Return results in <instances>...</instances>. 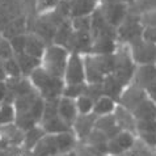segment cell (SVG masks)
<instances>
[{
    "mask_svg": "<svg viewBox=\"0 0 156 156\" xmlns=\"http://www.w3.org/2000/svg\"><path fill=\"white\" fill-rule=\"evenodd\" d=\"M85 87H87V83H84V84H64L62 96H66L70 98H77L79 96L85 93Z\"/></svg>",
    "mask_w": 156,
    "mask_h": 156,
    "instance_id": "cell-24",
    "label": "cell"
},
{
    "mask_svg": "<svg viewBox=\"0 0 156 156\" xmlns=\"http://www.w3.org/2000/svg\"><path fill=\"white\" fill-rule=\"evenodd\" d=\"M15 58L17 59V62H19V64H20L23 75H30L37 67L41 66V59L34 58V57H32V55H28L27 53L16 54Z\"/></svg>",
    "mask_w": 156,
    "mask_h": 156,
    "instance_id": "cell-17",
    "label": "cell"
},
{
    "mask_svg": "<svg viewBox=\"0 0 156 156\" xmlns=\"http://www.w3.org/2000/svg\"><path fill=\"white\" fill-rule=\"evenodd\" d=\"M101 15L110 27H119L126 19V5L121 0H108Z\"/></svg>",
    "mask_w": 156,
    "mask_h": 156,
    "instance_id": "cell-5",
    "label": "cell"
},
{
    "mask_svg": "<svg viewBox=\"0 0 156 156\" xmlns=\"http://www.w3.org/2000/svg\"><path fill=\"white\" fill-rule=\"evenodd\" d=\"M8 84L5 81H0V104H3L7 98V94H8Z\"/></svg>",
    "mask_w": 156,
    "mask_h": 156,
    "instance_id": "cell-30",
    "label": "cell"
},
{
    "mask_svg": "<svg viewBox=\"0 0 156 156\" xmlns=\"http://www.w3.org/2000/svg\"><path fill=\"white\" fill-rule=\"evenodd\" d=\"M29 80L32 83V85L34 87V89L37 90L38 94L45 101L58 100L63 93V88H64L63 79L50 75L41 66L37 67L36 70L30 73Z\"/></svg>",
    "mask_w": 156,
    "mask_h": 156,
    "instance_id": "cell-1",
    "label": "cell"
},
{
    "mask_svg": "<svg viewBox=\"0 0 156 156\" xmlns=\"http://www.w3.org/2000/svg\"><path fill=\"white\" fill-rule=\"evenodd\" d=\"M12 57H15V53L12 50L11 42L0 37V60L3 62V60L9 59Z\"/></svg>",
    "mask_w": 156,
    "mask_h": 156,
    "instance_id": "cell-27",
    "label": "cell"
},
{
    "mask_svg": "<svg viewBox=\"0 0 156 156\" xmlns=\"http://www.w3.org/2000/svg\"><path fill=\"white\" fill-rule=\"evenodd\" d=\"M134 118L138 119H156V102L146 97L131 110Z\"/></svg>",
    "mask_w": 156,
    "mask_h": 156,
    "instance_id": "cell-12",
    "label": "cell"
},
{
    "mask_svg": "<svg viewBox=\"0 0 156 156\" xmlns=\"http://www.w3.org/2000/svg\"><path fill=\"white\" fill-rule=\"evenodd\" d=\"M135 131L139 133H156V119H138Z\"/></svg>",
    "mask_w": 156,
    "mask_h": 156,
    "instance_id": "cell-25",
    "label": "cell"
},
{
    "mask_svg": "<svg viewBox=\"0 0 156 156\" xmlns=\"http://www.w3.org/2000/svg\"><path fill=\"white\" fill-rule=\"evenodd\" d=\"M144 90H146L147 96H148L151 100H154V101L156 102V81H154L152 84H150Z\"/></svg>",
    "mask_w": 156,
    "mask_h": 156,
    "instance_id": "cell-31",
    "label": "cell"
},
{
    "mask_svg": "<svg viewBox=\"0 0 156 156\" xmlns=\"http://www.w3.org/2000/svg\"><path fill=\"white\" fill-rule=\"evenodd\" d=\"M129 49L135 66L156 64V43L147 42L143 38H138V40L130 42Z\"/></svg>",
    "mask_w": 156,
    "mask_h": 156,
    "instance_id": "cell-3",
    "label": "cell"
},
{
    "mask_svg": "<svg viewBox=\"0 0 156 156\" xmlns=\"http://www.w3.org/2000/svg\"><path fill=\"white\" fill-rule=\"evenodd\" d=\"M94 0H72L70 5V13L72 17L89 16L94 11Z\"/></svg>",
    "mask_w": 156,
    "mask_h": 156,
    "instance_id": "cell-16",
    "label": "cell"
},
{
    "mask_svg": "<svg viewBox=\"0 0 156 156\" xmlns=\"http://www.w3.org/2000/svg\"><path fill=\"white\" fill-rule=\"evenodd\" d=\"M68 57L70 53L66 47L54 43L45 49V53L41 58V67L50 75L63 79Z\"/></svg>",
    "mask_w": 156,
    "mask_h": 156,
    "instance_id": "cell-2",
    "label": "cell"
},
{
    "mask_svg": "<svg viewBox=\"0 0 156 156\" xmlns=\"http://www.w3.org/2000/svg\"><path fill=\"white\" fill-rule=\"evenodd\" d=\"M3 67H4V71H5L7 79H17V77L23 76L20 64L15 57L3 60Z\"/></svg>",
    "mask_w": 156,
    "mask_h": 156,
    "instance_id": "cell-22",
    "label": "cell"
},
{
    "mask_svg": "<svg viewBox=\"0 0 156 156\" xmlns=\"http://www.w3.org/2000/svg\"><path fill=\"white\" fill-rule=\"evenodd\" d=\"M117 105H118V104L115 102L114 98L106 96V94H102V96H100L97 100H94V105H93L92 113L96 117L113 114Z\"/></svg>",
    "mask_w": 156,
    "mask_h": 156,
    "instance_id": "cell-14",
    "label": "cell"
},
{
    "mask_svg": "<svg viewBox=\"0 0 156 156\" xmlns=\"http://www.w3.org/2000/svg\"><path fill=\"white\" fill-rule=\"evenodd\" d=\"M142 23L146 25V27H152L156 28V11H152L150 13H147L143 16Z\"/></svg>",
    "mask_w": 156,
    "mask_h": 156,
    "instance_id": "cell-29",
    "label": "cell"
},
{
    "mask_svg": "<svg viewBox=\"0 0 156 156\" xmlns=\"http://www.w3.org/2000/svg\"><path fill=\"white\" fill-rule=\"evenodd\" d=\"M11 46H12V50H13L15 55L16 54H20V53H24L25 51V46H27V36H15L12 37L11 40Z\"/></svg>",
    "mask_w": 156,
    "mask_h": 156,
    "instance_id": "cell-26",
    "label": "cell"
},
{
    "mask_svg": "<svg viewBox=\"0 0 156 156\" xmlns=\"http://www.w3.org/2000/svg\"><path fill=\"white\" fill-rule=\"evenodd\" d=\"M54 156H77V154L73 150L71 151H67V152H62V154H57V155H54Z\"/></svg>",
    "mask_w": 156,
    "mask_h": 156,
    "instance_id": "cell-33",
    "label": "cell"
},
{
    "mask_svg": "<svg viewBox=\"0 0 156 156\" xmlns=\"http://www.w3.org/2000/svg\"><path fill=\"white\" fill-rule=\"evenodd\" d=\"M33 156H54L58 154L54 134H45L32 150Z\"/></svg>",
    "mask_w": 156,
    "mask_h": 156,
    "instance_id": "cell-10",
    "label": "cell"
},
{
    "mask_svg": "<svg viewBox=\"0 0 156 156\" xmlns=\"http://www.w3.org/2000/svg\"><path fill=\"white\" fill-rule=\"evenodd\" d=\"M146 97H148L146 93V90L143 88H140V87H138L136 84L127 87V88L125 87L123 92L121 93V96H119V98H121L119 105H122L123 108H126L127 110L131 112L134 108H135L140 101H143Z\"/></svg>",
    "mask_w": 156,
    "mask_h": 156,
    "instance_id": "cell-7",
    "label": "cell"
},
{
    "mask_svg": "<svg viewBox=\"0 0 156 156\" xmlns=\"http://www.w3.org/2000/svg\"><path fill=\"white\" fill-rule=\"evenodd\" d=\"M113 138L123 151H129L131 147H134V144H135V134L131 133V131H127V130H121V131Z\"/></svg>",
    "mask_w": 156,
    "mask_h": 156,
    "instance_id": "cell-21",
    "label": "cell"
},
{
    "mask_svg": "<svg viewBox=\"0 0 156 156\" xmlns=\"http://www.w3.org/2000/svg\"><path fill=\"white\" fill-rule=\"evenodd\" d=\"M94 129L102 131L105 135L109 138L115 136L117 134L121 131L119 126L115 122L114 114H108V115H101L96 118V122H94Z\"/></svg>",
    "mask_w": 156,
    "mask_h": 156,
    "instance_id": "cell-13",
    "label": "cell"
},
{
    "mask_svg": "<svg viewBox=\"0 0 156 156\" xmlns=\"http://www.w3.org/2000/svg\"><path fill=\"white\" fill-rule=\"evenodd\" d=\"M57 110H58V114H59L60 118H62V121L71 129L73 122H75V119L77 118V115H79V113H77L75 98L60 96L58 98Z\"/></svg>",
    "mask_w": 156,
    "mask_h": 156,
    "instance_id": "cell-6",
    "label": "cell"
},
{
    "mask_svg": "<svg viewBox=\"0 0 156 156\" xmlns=\"http://www.w3.org/2000/svg\"><path fill=\"white\" fill-rule=\"evenodd\" d=\"M133 79L135 84L140 88L146 89L150 84L156 81V64H140L135 67Z\"/></svg>",
    "mask_w": 156,
    "mask_h": 156,
    "instance_id": "cell-9",
    "label": "cell"
},
{
    "mask_svg": "<svg viewBox=\"0 0 156 156\" xmlns=\"http://www.w3.org/2000/svg\"><path fill=\"white\" fill-rule=\"evenodd\" d=\"M64 84H84L85 83V68L84 57L80 53H70L66 70L63 76Z\"/></svg>",
    "mask_w": 156,
    "mask_h": 156,
    "instance_id": "cell-4",
    "label": "cell"
},
{
    "mask_svg": "<svg viewBox=\"0 0 156 156\" xmlns=\"http://www.w3.org/2000/svg\"><path fill=\"white\" fill-rule=\"evenodd\" d=\"M97 117L93 113L90 114H79L77 118L73 122L71 130L73 131L76 138L79 139H84L92 133V130L94 129V122H96Z\"/></svg>",
    "mask_w": 156,
    "mask_h": 156,
    "instance_id": "cell-8",
    "label": "cell"
},
{
    "mask_svg": "<svg viewBox=\"0 0 156 156\" xmlns=\"http://www.w3.org/2000/svg\"><path fill=\"white\" fill-rule=\"evenodd\" d=\"M54 138H55V143H57L58 154L67 152V151L73 150V146H75V142H76V136H75V134H73L72 130L54 134Z\"/></svg>",
    "mask_w": 156,
    "mask_h": 156,
    "instance_id": "cell-15",
    "label": "cell"
},
{
    "mask_svg": "<svg viewBox=\"0 0 156 156\" xmlns=\"http://www.w3.org/2000/svg\"><path fill=\"white\" fill-rule=\"evenodd\" d=\"M45 45H43L42 38L37 36H28L27 37V46H25V51L28 55H32L34 58L41 59L43 53H45Z\"/></svg>",
    "mask_w": 156,
    "mask_h": 156,
    "instance_id": "cell-18",
    "label": "cell"
},
{
    "mask_svg": "<svg viewBox=\"0 0 156 156\" xmlns=\"http://www.w3.org/2000/svg\"><path fill=\"white\" fill-rule=\"evenodd\" d=\"M94 2H96V0H94Z\"/></svg>",
    "mask_w": 156,
    "mask_h": 156,
    "instance_id": "cell-34",
    "label": "cell"
},
{
    "mask_svg": "<svg viewBox=\"0 0 156 156\" xmlns=\"http://www.w3.org/2000/svg\"><path fill=\"white\" fill-rule=\"evenodd\" d=\"M113 114H114L115 122L119 126L121 130H127V131H131L134 134H136V131H135L136 119L134 118L131 112L127 110L126 108H123L122 105H119L118 104Z\"/></svg>",
    "mask_w": 156,
    "mask_h": 156,
    "instance_id": "cell-11",
    "label": "cell"
},
{
    "mask_svg": "<svg viewBox=\"0 0 156 156\" xmlns=\"http://www.w3.org/2000/svg\"><path fill=\"white\" fill-rule=\"evenodd\" d=\"M45 131H43V129L41 126H33L30 127L29 130H27L25 131V135L23 138V143H24V147L29 151H32L34 147H36V144L38 142L41 140V138L45 135Z\"/></svg>",
    "mask_w": 156,
    "mask_h": 156,
    "instance_id": "cell-19",
    "label": "cell"
},
{
    "mask_svg": "<svg viewBox=\"0 0 156 156\" xmlns=\"http://www.w3.org/2000/svg\"><path fill=\"white\" fill-rule=\"evenodd\" d=\"M142 139V142L150 148H156V133H139L136 134Z\"/></svg>",
    "mask_w": 156,
    "mask_h": 156,
    "instance_id": "cell-28",
    "label": "cell"
},
{
    "mask_svg": "<svg viewBox=\"0 0 156 156\" xmlns=\"http://www.w3.org/2000/svg\"><path fill=\"white\" fill-rule=\"evenodd\" d=\"M16 122V109L11 102L0 104V127L13 125Z\"/></svg>",
    "mask_w": 156,
    "mask_h": 156,
    "instance_id": "cell-20",
    "label": "cell"
},
{
    "mask_svg": "<svg viewBox=\"0 0 156 156\" xmlns=\"http://www.w3.org/2000/svg\"><path fill=\"white\" fill-rule=\"evenodd\" d=\"M76 108H77V113L79 114H90L93 110L94 105V100L90 98L87 94H81L77 98H75Z\"/></svg>",
    "mask_w": 156,
    "mask_h": 156,
    "instance_id": "cell-23",
    "label": "cell"
},
{
    "mask_svg": "<svg viewBox=\"0 0 156 156\" xmlns=\"http://www.w3.org/2000/svg\"><path fill=\"white\" fill-rule=\"evenodd\" d=\"M5 80H7V75L3 67V62H0V81H5Z\"/></svg>",
    "mask_w": 156,
    "mask_h": 156,
    "instance_id": "cell-32",
    "label": "cell"
}]
</instances>
